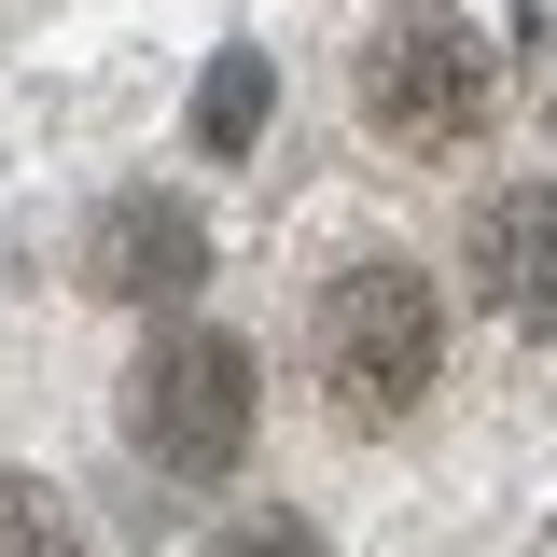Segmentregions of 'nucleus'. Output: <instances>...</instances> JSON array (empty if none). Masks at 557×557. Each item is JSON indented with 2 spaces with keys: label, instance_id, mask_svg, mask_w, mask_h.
I'll use <instances>...</instances> for the list:
<instances>
[{
  "label": "nucleus",
  "instance_id": "obj_1",
  "mask_svg": "<svg viewBox=\"0 0 557 557\" xmlns=\"http://www.w3.org/2000/svg\"><path fill=\"white\" fill-rule=\"evenodd\" d=\"M293 362L348 446L405 432L432 391H446V278L391 251V237H348L307 265V307H293Z\"/></svg>",
  "mask_w": 557,
  "mask_h": 557
},
{
  "label": "nucleus",
  "instance_id": "obj_2",
  "mask_svg": "<svg viewBox=\"0 0 557 557\" xmlns=\"http://www.w3.org/2000/svg\"><path fill=\"white\" fill-rule=\"evenodd\" d=\"M348 112L376 153H474L502 126V42H487L474 14H446V0H391L362 42H348Z\"/></svg>",
  "mask_w": 557,
  "mask_h": 557
},
{
  "label": "nucleus",
  "instance_id": "obj_3",
  "mask_svg": "<svg viewBox=\"0 0 557 557\" xmlns=\"http://www.w3.org/2000/svg\"><path fill=\"white\" fill-rule=\"evenodd\" d=\"M265 432V362L223 335V321H153L126 348V446L168 487H223Z\"/></svg>",
  "mask_w": 557,
  "mask_h": 557
},
{
  "label": "nucleus",
  "instance_id": "obj_4",
  "mask_svg": "<svg viewBox=\"0 0 557 557\" xmlns=\"http://www.w3.org/2000/svg\"><path fill=\"white\" fill-rule=\"evenodd\" d=\"M70 278H84L98 307H153V321H182V293L209 278V223L168 196V182H126V196H98V209H84Z\"/></svg>",
  "mask_w": 557,
  "mask_h": 557
},
{
  "label": "nucleus",
  "instance_id": "obj_5",
  "mask_svg": "<svg viewBox=\"0 0 557 557\" xmlns=\"http://www.w3.org/2000/svg\"><path fill=\"white\" fill-rule=\"evenodd\" d=\"M460 278L502 335H557V182H487L460 209Z\"/></svg>",
  "mask_w": 557,
  "mask_h": 557
},
{
  "label": "nucleus",
  "instance_id": "obj_6",
  "mask_svg": "<svg viewBox=\"0 0 557 557\" xmlns=\"http://www.w3.org/2000/svg\"><path fill=\"white\" fill-rule=\"evenodd\" d=\"M265 98H278V57L223 42L209 84H196V153H251V139H265Z\"/></svg>",
  "mask_w": 557,
  "mask_h": 557
},
{
  "label": "nucleus",
  "instance_id": "obj_7",
  "mask_svg": "<svg viewBox=\"0 0 557 557\" xmlns=\"http://www.w3.org/2000/svg\"><path fill=\"white\" fill-rule=\"evenodd\" d=\"M0 557H84V516L42 474H0Z\"/></svg>",
  "mask_w": 557,
  "mask_h": 557
},
{
  "label": "nucleus",
  "instance_id": "obj_8",
  "mask_svg": "<svg viewBox=\"0 0 557 557\" xmlns=\"http://www.w3.org/2000/svg\"><path fill=\"white\" fill-rule=\"evenodd\" d=\"M209 557H335L307 516H237V530H209Z\"/></svg>",
  "mask_w": 557,
  "mask_h": 557
},
{
  "label": "nucleus",
  "instance_id": "obj_9",
  "mask_svg": "<svg viewBox=\"0 0 557 557\" xmlns=\"http://www.w3.org/2000/svg\"><path fill=\"white\" fill-rule=\"evenodd\" d=\"M544 139H557V98H544Z\"/></svg>",
  "mask_w": 557,
  "mask_h": 557
}]
</instances>
